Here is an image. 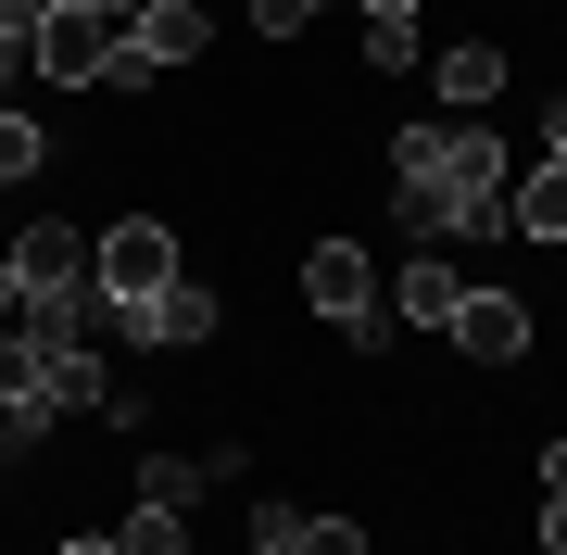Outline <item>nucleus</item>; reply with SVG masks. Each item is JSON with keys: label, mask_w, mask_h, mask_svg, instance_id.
Masks as SVG:
<instances>
[{"label": "nucleus", "mask_w": 567, "mask_h": 555, "mask_svg": "<svg viewBox=\"0 0 567 555\" xmlns=\"http://www.w3.org/2000/svg\"><path fill=\"white\" fill-rule=\"evenodd\" d=\"M13 316H25V278H13V253H0V329H13Z\"/></svg>", "instance_id": "412c9836"}, {"label": "nucleus", "mask_w": 567, "mask_h": 555, "mask_svg": "<svg viewBox=\"0 0 567 555\" xmlns=\"http://www.w3.org/2000/svg\"><path fill=\"white\" fill-rule=\"evenodd\" d=\"M303 555H365V531L353 517H303Z\"/></svg>", "instance_id": "6ab92c4d"}, {"label": "nucleus", "mask_w": 567, "mask_h": 555, "mask_svg": "<svg viewBox=\"0 0 567 555\" xmlns=\"http://www.w3.org/2000/svg\"><path fill=\"white\" fill-rule=\"evenodd\" d=\"M303 304H316V316H328V329H341V341H353V329H365V316H379V266H365V253H353V240H316V253H303Z\"/></svg>", "instance_id": "20e7f679"}, {"label": "nucleus", "mask_w": 567, "mask_h": 555, "mask_svg": "<svg viewBox=\"0 0 567 555\" xmlns=\"http://www.w3.org/2000/svg\"><path fill=\"white\" fill-rule=\"evenodd\" d=\"M454 304H466V278L442 266V253H416V266L379 290V316H391V329H454Z\"/></svg>", "instance_id": "423d86ee"}, {"label": "nucleus", "mask_w": 567, "mask_h": 555, "mask_svg": "<svg viewBox=\"0 0 567 555\" xmlns=\"http://www.w3.org/2000/svg\"><path fill=\"white\" fill-rule=\"evenodd\" d=\"M240 555H303V517H278V505H265V517H252V543H240Z\"/></svg>", "instance_id": "a211bd4d"}, {"label": "nucleus", "mask_w": 567, "mask_h": 555, "mask_svg": "<svg viewBox=\"0 0 567 555\" xmlns=\"http://www.w3.org/2000/svg\"><path fill=\"white\" fill-rule=\"evenodd\" d=\"M543 152H555V165H567V102H555V114H543Z\"/></svg>", "instance_id": "b1692460"}, {"label": "nucleus", "mask_w": 567, "mask_h": 555, "mask_svg": "<svg viewBox=\"0 0 567 555\" xmlns=\"http://www.w3.org/2000/svg\"><path fill=\"white\" fill-rule=\"evenodd\" d=\"M454 341H466V367H517V353H529V316L505 304V290H466V304H454Z\"/></svg>", "instance_id": "0eeeda50"}, {"label": "nucleus", "mask_w": 567, "mask_h": 555, "mask_svg": "<svg viewBox=\"0 0 567 555\" xmlns=\"http://www.w3.org/2000/svg\"><path fill=\"white\" fill-rule=\"evenodd\" d=\"M543 493H567V442H543Z\"/></svg>", "instance_id": "5701e85b"}, {"label": "nucleus", "mask_w": 567, "mask_h": 555, "mask_svg": "<svg viewBox=\"0 0 567 555\" xmlns=\"http://www.w3.org/2000/svg\"><path fill=\"white\" fill-rule=\"evenodd\" d=\"M316 13H328V0H252V25H265V39H303Z\"/></svg>", "instance_id": "f3484780"}, {"label": "nucleus", "mask_w": 567, "mask_h": 555, "mask_svg": "<svg viewBox=\"0 0 567 555\" xmlns=\"http://www.w3.org/2000/svg\"><path fill=\"white\" fill-rule=\"evenodd\" d=\"M13 278H25V290H76V278H89V240H76L63 215H39V227L13 240Z\"/></svg>", "instance_id": "6e6552de"}, {"label": "nucleus", "mask_w": 567, "mask_h": 555, "mask_svg": "<svg viewBox=\"0 0 567 555\" xmlns=\"http://www.w3.org/2000/svg\"><path fill=\"white\" fill-rule=\"evenodd\" d=\"M39 165H51V140H39L25 114H0V189H13V177H39Z\"/></svg>", "instance_id": "4468645a"}, {"label": "nucleus", "mask_w": 567, "mask_h": 555, "mask_svg": "<svg viewBox=\"0 0 567 555\" xmlns=\"http://www.w3.org/2000/svg\"><path fill=\"white\" fill-rule=\"evenodd\" d=\"M89 13H114V25H126V13H140V0H89Z\"/></svg>", "instance_id": "a878e982"}, {"label": "nucleus", "mask_w": 567, "mask_h": 555, "mask_svg": "<svg viewBox=\"0 0 567 555\" xmlns=\"http://www.w3.org/2000/svg\"><path fill=\"white\" fill-rule=\"evenodd\" d=\"M365 25H416V0H365Z\"/></svg>", "instance_id": "4be33fe9"}, {"label": "nucleus", "mask_w": 567, "mask_h": 555, "mask_svg": "<svg viewBox=\"0 0 567 555\" xmlns=\"http://www.w3.org/2000/svg\"><path fill=\"white\" fill-rule=\"evenodd\" d=\"M429 89H442L454 114H480V102H505V51H492V39H466V51H442V63H429Z\"/></svg>", "instance_id": "9d476101"}, {"label": "nucleus", "mask_w": 567, "mask_h": 555, "mask_svg": "<svg viewBox=\"0 0 567 555\" xmlns=\"http://www.w3.org/2000/svg\"><path fill=\"white\" fill-rule=\"evenodd\" d=\"M51 417H63V404H0V454H39Z\"/></svg>", "instance_id": "dca6fc26"}, {"label": "nucleus", "mask_w": 567, "mask_h": 555, "mask_svg": "<svg viewBox=\"0 0 567 555\" xmlns=\"http://www.w3.org/2000/svg\"><path fill=\"white\" fill-rule=\"evenodd\" d=\"M102 51H114V13H89V0H39V76H63V89H102Z\"/></svg>", "instance_id": "7ed1b4c3"}, {"label": "nucleus", "mask_w": 567, "mask_h": 555, "mask_svg": "<svg viewBox=\"0 0 567 555\" xmlns=\"http://www.w3.org/2000/svg\"><path fill=\"white\" fill-rule=\"evenodd\" d=\"M391 189H404V215L429 240L505 227V140H480V126H404L391 140Z\"/></svg>", "instance_id": "f257e3e1"}, {"label": "nucleus", "mask_w": 567, "mask_h": 555, "mask_svg": "<svg viewBox=\"0 0 567 555\" xmlns=\"http://www.w3.org/2000/svg\"><path fill=\"white\" fill-rule=\"evenodd\" d=\"M63 555H114V531H89V543H63Z\"/></svg>", "instance_id": "393cba45"}, {"label": "nucleus", "mask_w": 567, "mask_h": 555, "mask_svg": "<svg viewBox=\"0 0 567 555\" xmlns=\"http://www.w3.org/2000/svg\"><path fill=\"white\" fill-rule=\"evenodd\" d=\"M505 215H517V240H567V165H555V152L505 189Z\"/></svg>", "instance_id": "9b49d317"}, {"label": "nucleus", "mask_w": 567, "mask_h": 555, "mask_svg": "<svg viewBox=\"0 0 567 555\" xmlns=\"http://www.w3.org/2000/svg\"><path fill=\"white\" fill-rule=\"evenodd\" d=\"M126 39H140L152 63H203L215 25H203V0H140V13H126Z\"/></svg>", "instance_id": "1a4fd4ad"}, {"label": "nucleus", "mask_w": 567, "mask_h": 555, "mask_svg": "<svg viewBox=\"0 0 567 555\" xmlns=\"http://www.w3.org/2000/svg\"><path fill=\"white\" fill-rule=\"evenodd\" d=\"M140 493H152V505H189V493H203V467H189V454H152Z\"/></svg>", "instance_id": "2eb2a0df"}, {"label": "nucleus", "mask_w": 567, "mask_h": 555, "mask_svg": "<svg viewBox=\"0 0 567 555\" xmlns=\"http://www.w3.org/2000/svg\"><path fill=\"white\" fill-rule=\"evenodd\" d=\"M543 555H567V493H543Z\"/></svg>", "instance_id": "aec40b11"}, {"label": "nucleus", "mask_w": 567, "mask_h": 555, "mask_svg": "<svg viewBox=\"0 0 567 555\" xmlns=\"http://www.w3.org/2000/svg\"><path fill=\"white\" fill-rule=\"evenodd\" d=\"M126 341H152V353H189V341H215V290H203V278H164L152 304H126Z\"/></svg>", "instance_id": "39448f33"}, {"label": "nucleus", "mask_w": 567, "mask_h": 555, "mask_svg": "<svg viewBox=\"0 0 567 555\" xmlns=\"http://www.w3.org/2000/svg\"><path fill=\"white\" fill-rule=\"evenodd\" d=\"M0 404H51V353L25 329H0Z\"/></svg>", "instance_id": "ddd939ff"}, {"label": "nucleus", "mask_w": 567, "mask_h": 555, "mask_svg": "<svg viewBox=\"0 0 567 555\" xmlns=\"http://www.w3.org/2000/svg\"><path fill=\"white\" fill-rule=\"evenodd\" d=\"M114 555H189V517L140 493V505H126V517H114Z\"/></svg>", "instance_id": "f8f14e48"}, {"label": "nucleus", "mask_w": 567, "mask_h": 555, "mask_svg": "<svg viewBox=\"0 0 567 555\" xmlns=\"http://www.w3.org/2000/svg\"><path fill=\"white\" fill-rule=\"evenodd\" d=\"M89 278H102L114 304H152V290L177 278V227H164V215H126V227H102V253H89Z\"/></svg>", "instance_id": "f03ea898"}]
</instances>
